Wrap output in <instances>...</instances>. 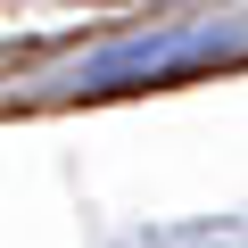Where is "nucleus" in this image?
Masks as SVG:
<instances>
[]
</instances>
